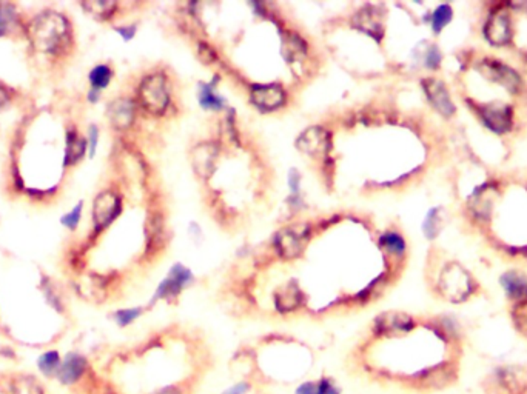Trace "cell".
Returning a JSON list of instances; mask_svg holds the SVG:
<instances>
[{
    "label": "cell",
    "instance_id": "52a82bcc",
    "mask_svg": "<svg viewBox=\"0 0 527 394\" xmlns=\"http://www.w3.org/2000/svg\"><path fill=\"white\" fill-rule=\"evenodd\" d=\"M218 156V149L213 143H202L193 149L191 153V162L194 170L202 177H209L213 167H215V160Z\"/></svg>",
    "mask_w": 527,
    "mask_h": 394
},
{
    "label": "cell",
    "instance_id": "9a60e30c",
    "mask_svg": "<svg viewBox=\"0 0 527 394\" xmlns=\"http://www.w3.org/2000/svg\"><path fill=\"white\" fill-rule=\"evenodd\" d=\"M111 77H113V71L110 70L108 66H105V65L96 66L90 73V84L93 86V90L99 91V90L106 88V86H108V84H110Z\"/></svg>",
    "mask_w": 527,
    "mask_h": 394
},
{
    "label": "cell",
    "instance_id": "484cf974",
    "mask_svg": "<svg viewBox=\"0 0 527 394\" xmlns=\"http://www.w3.org/2000/svg\"><path fill=\"white\" fill-rule=\"evenodd\" d=\"M97 136H99L97 128H96V127H91V128H90V154H91V156L94 154V151H96Z\"/></svg>",
    "mask_w": 527,
    "mask_h": 394
},
{
    "label": "cell",
    "instance_id": "4316f807",
    "mask_svg": "<svg viewBox=\"0 0 527 394\" xmlns=\"http://www.w3.org/2000/svg\"><path fill=\"white\" fill-rule=\"evenodd\" d=\"M117 31L125 37V39H131V37H133L134 33H136V28H134V27H130V28H119Z\"/></svg>",
    "mask_w": 527,
    "mask_h": 394
},
{
    "label": "cell",
    "instance_id": "3957f363",
    "mask_svg": "<svg viewBox=\"0 0 527 394\" xmlns=\"http://www.w3.org/2000/svg\"><path fill=\"white\" fill-rule=\"evenodd\" d=\"M307 239H309V227L307 225H293L290 228L282 230L276 234L274 245L282 259H296L303 251Z\"/></svg>",
    "mask_w": 527,
    "mask_h": 394
},
{
    "label": "cell",
    "instance_id": "cb8c5ba5",
    "mask_svg": "<svg viewBox=\"0 0 527 394\" xmlns=\"http://www.w3.org/2000/svg\"><path fill=\"white\" fill-rule=\"evenodd\" d=\"M139 315V311L136 310H127V311H121L119 312V321H121V323H127V322H131L133 319Z\"/></svg>",
    "mask_w": 527,
    "mask_h": 394
},
{
    "label": "cell",
    "instance_id": "ffe728a7",
    "mask_svg": "<svg viewBox=\"0 0 527 394\" xmlns=\"http://www.w3.org/2000/svg\"><path fill=\"white\" fill-rule=\"evenodd\" d=\"M84 6L90 10L93 14H96L99 17L110 16L113 10L116 8V5L111 3V2H91V3H85Z\"/></svg>",
    "mask_w": 527,
    "mask_h": 394
},
{
    "label": "cell",
    "instance_id": "8fae6325",
    "mask_svg": "<svg viewBox=\"0 0 527 394\" xmlns=\"http://www.w3.org/2000/svg\"><path fill=\"white\" fill-rule=\"evenodd\" d=\"M110 119L117 128H127L128 125L133 122L134 116V106L131 103V100L127 99H119L116 102H113L110 106Z\"/></svg>",
    "mask_w": 527,
    "mask_h": 394
},
{
    "label": "cell",
    "instance_id": "5b68a950",
    "mask_svg": "<svg viewBox=\"0 0 527 394\" xmlns=\"http://www.w3.org/2000/svg\"><path fill=\"white\" fill-rule=\"evenodd\" d=\"M253 103L262 111H274L285 102V93L279 85H255L252 88Z\"/></svg>",
    "mask_w": 527,
    "mask_h": 394
},
{
    "label": "cell",
    "instance_id": "d6986e66",
    "mask_svg": "<svg viewBox=\"0 0 527 394\" xmlns=\"http://www.w3.org/2000/svg\"><path fill=\"white\" fill-rule=\"evenodd\" d=\"M14 22H16L14 10H12L10 5H0V36L8 33Z\"/></svg>",
    "mask_w": 527,
    "mask_h": 394
},
{
    "label": "cell",
    "instance_id": "d4e9b609",
    "mask_svg": "<svg viewBox=\"0 0 527 394\" xmlns=\"http://www.w3.org/2000/svg\"><path fill=\"white\" fill-rule=\"evenodd\" d=\"M299 184H301L299 174L293 170L290 174H288V185H290V188H292L293 193H298V190H299Z\"/></svg>",
    "mask_w": 527,
    "mask_h": 394
},
{
    "label": "cell",
    "instance_id": "44dd1931",
    "mask_svg": "<svg viewBox=\"0 0 527 394\" xmlns=\"http://www.w3.org/2000/svg\"><path fill=\"white\" fill-rule=\"evenodd\" d=\"M80 214H82V204L74 206L73 211H70L67 216L62 217V223H64L65 227H68L70 230H74L79 225Z\"/></svg>",
    "mask_w": 527,
    "mask_h": 394
},
{
    "label": "cell",
    "instance_id": "9c48e42d",
    "mask_svg": "<svg viewBox=\"0 0 527 394\" xmlns=\"http://www.w3.org/2000/svg\"><path fill=\"white\" fill-rule=\"evenodd\" d=\"M481 119L495 133H504L512 125V112L506 106H489L481 111Z\"/></svg>",
    "mask_w": 527,
    "mask_h": 394
},
{
    "label": "cell",
    "instance_id": "277c9868",
    "mask_svg": "<svg viewBox=\"0 0 527 394\" xmlns=\"http://www.w3.org/2000/svg\"><path fill=\"white\" fill-rule=\"evenodd\" d=\"M121 211V199H119L115 193L105 191L102 195H99L97 199L94 200V208H93V217L94 225L97 230H102L106 225L115 221V217Z\"/></svg>",
    "mask_w": 527,
    "mask_h": 394
},
{
    "label": "cell",
    "instance_id": "4fadbf2b",
    "mask_svg": "<svg viewBox=\"0 0 527 394\" xmlns=\"http://www.w3.org/2000/svg\"><path fill=\"white\" fill-rule=\"evenodd\" d=\"M503 288L506 290L507 296L513 299H524L527 297V279L517 271H509L501 278Z\"/></svg>",
    "mask_w": 527,
    "mask_h": 394
},
{
    "label": "cell",
    "instance_id": "7a4b0ae2",
    "mask_svg": "<svg viewBox=\"0 0 527 394\" xmlns=\"http://www.w3.org/2000/svg\"><path fill=\"white\" fill-rule=\"evenodd\" d=\"M139 97L143 105V108L147 111L153 112V114H161L164 112L170 102V96H168V86L167 79L162 74H150L139 88Z\"/></svg>",
    "mask_w": 527,
    "mask_h": 394
},
{
    "label": "cell",
    "instance_id": "5bb4252c",
    "mask_svg": "<svg viewBox=\"0 0 527 394\" xmlns=\"http://www.w3.org/2000/svg\"><path fill=\"white\" fill-rule=\"evenodd\" d=\"M199 103L207 110H221L224 106V100L213 91L211 85H202L199 90Z\"/></svg>",
    "mask_w": 527,
    "mask_h": 394
},
{
    "label": "cell",
    "instance_id": "8992f818",
    "mask_svg": "<svg viewBox=\"0 0 527 394\" xmlns=\"http://www.w3.org/2000/svg\"><path fill=\"white\" fill-rule=\"evenodd\" d=\"M299 149H303L304 153L310 154V156H323L327 151L329 147V136L323 128L315 127L307 130L305 133L301 136L299 139Z\"/></svg>",
    "mask_w": 527,
    "mask_h": 394
},
{
    "label": "cell",
    "instance_id": "7c38bea8",
    "mask_svg": "<svg viewBox=\"0 0 527 394\" xmlns=\"http://www.w3.org/2000/svg\"><path fill=\"white\" fill-rule=\"evenodd\" d=\"M190 278H191L190 271L185 270L184 267H180V265L174 267L172 270L170 276H168L161 285L159 297L172 296V295H176V293H179V290L185 285V282L190 280Z\"/></svg>",
    "mask_w": 527,
    "mask_h": 394
},
{
    "label": "cell",
    "instance_id": "6da1fadb",
    "mask_svg": "<svg viewBox=\"0 0 527 394\" xmlns=\"http://www.w3.org/2000/svg\"><path fill=\"white\" fill-rule=\"evenodd\" d=\"M68 36V23L60 14L43 12L30 25V37L40 51L56 53Z\"/></svg>",
    "mask_w": 527,
    "mask_h": 394
},
{
    "label": "cell",
    "instance_id": "7402d4cb",
    "mask_svg": "<svg viewBox=\"0 0 527 394\" xmlns=\"http://www.w3.org/2000/svg\"><path fill=\"white\" fill-rule=\"evenodd\" d=\"M425 62H428V66L429 68H436L439 65V62H441V54H439V51H438L436 48H432L430 49Z\"/></svg>",
    "mask_w": 527,
    "mask_h": 394
},
{
    "label": "cell",
    "instance_id": "ba28073f",
    "mask_svg": "<svg viewBox=\"0 0 527 394\" xmlns=\"http://www.w3.org/2000/svg\"><path fill=\"white\" fill-rule=\"evenodd\" d=\"M424 88H425V93H428L429 100L434 103L435 108L441 112V114L444 116L454 114L455 106L452 103L449 93L444 88V85L441 82H438V80H425Z\"/></svg>",
    "mask_w": 527,
    "mask_h": 394
},
{
    "label": "cell",
    "instance_id": "2e32d148",
    "mask_svg": "<svg viewBox=\"0 0 527 394\" xmlns=\"http://www.w3.org/2000/svg\"><path fill=\"white\" fill-rule=\"evenodd\" d=\"M86 149V142L84 139H80L78 136H70L68 137V148H67V160L68 162H78L79 159H82V156L85 154Z\"/></svg>",
    "mask_w": 527,
    "mask_h": 394
},
{
    "label": "cell",
    "instance_id": "603a6c76",
    "mask_svg": "<svg viewBox=\"0 0 527 394\" xmlns=\"http://www.w3.org/2000/svg\"><path fill=\"white\" fill-rule=\"evenodd\" d=\"M58 354L56 353H48L43 356V358L40 359V367L42 368H53L54 365H58Z\"/></svg>",
    "mask_w": 527,
    "mask_h": 394
},
{
    "label": "cell",
    "instance_id": "e0dca14e",
    "mask_svg": "<svg viewBox=\"0 0 527 394\" xmlns=\"http://www.w3.org/2000/svg\"><path fill=\"white\" fill-rule=\"evenodd\" d=\"M381 245L393 254H403L406 251V242L398 233H386L381 237Z\"/></svg>",
    "mask_w": 527,
    "mask_h": 394
},
{
    "label": "cell",
    "instance_id": "ac0fdd59",
    "mask_svg": "<svg viewBox=\"0 0 527 394\" xmlns=\"http://www.w3.org/2000/svg\"><path fill=\"white\" fill-rule=\"evenodd\" d=\"M452 21V8L449 5H441L435 10L434 16H432V28L435 33H439L445 28V25Z\"/></svg>",
    "mask_w": 527,
    "mask_h": 394
},
{
    "label": "cell",
    "instance_id": "30bf717a",
    "mask_svg": "<svg viewBox=\"0 0 527 394\" xmlns=\"http://www.w3.org/2000/svg\"><path fill=\"white\" fill-rule=\"evenodd\" d=\"M486 34L487 39L497 43V45H501V43H506L511 39V22L507 16L503 14H495L491 22L487 23L486 28Z\"/></svg>",
    "mask_w": 527,
    "mask_h": 394
}]
</instances>
